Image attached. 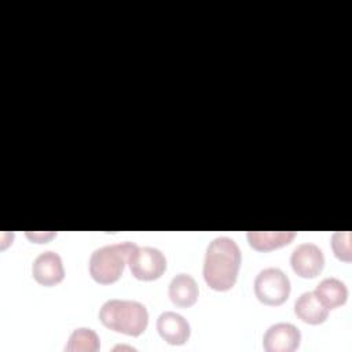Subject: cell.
I'll use <instances>...</instances> for the list:
<instances>
[{
  "label": "cell",
  "mask_w": 352,
  "mask_h": 352,
  "mask_svg": "<svg viewBox=\"0 0 352 352\" xmlns=\"http://www.w3.org/2000/svg\"><path fill=\"white\" fill-rule=\"evenodd\" d=\"M241 267V250L236 242L228 236L214 238L206 249L204 261V279L216 292L230 290L238 278Z\"/></svg>",
  "instance_id": "cell-1"
},
{
  "label": "cell",
  "mask_w": 352,
  "mask_h": 352,
  "mask_svg": "<svg viewBox=\"0 0 352 352\" xmlns=\"http://www.w3.org/2000/svg\"><path fill=\"white\" fill-rule=\"evenodd\" d=\"M99 319L110 330L138 337L147 327L148 312L139 301L111 298L100 307Z\"/></svg>",
  "instance_id": "cell-2"
},
{
  "label": "cell",
  "mask_w": 352,
  "mask_h": 352,
  "mask_svg": "<svg viewBox=\"0 0 352 352\" xmlns=\"http://www.w3.org/2000/svg\"><path fill=\"white\" fill-rule=\"evenodd\" d=\"M136 246V243L125 241L95 249L89 257L91 278L100 285L117 282L121 278L125 264Z\"/></svg>",
  "instance_id": "cell-3"
},
{
  "label": "cell",
  "mask_w": 352,
  "mask_h": 352,
  "mask_svg": "<svg viewBox=\"0 0 352 352\" xmlns=\"http://www.w3.org/2000/svg\"><path fill=\"white\" fill-rule=\"evenodd\" d=\"M254 294L265 305H280L290 294V280L279 268H264L254 279Z\"/></svg>",
  "instance_id": "cell-4"
},
{
  "label": "cell",
  "mask_w": 352,
  "mask_h": 352,
  "mask_svg": "<svg viewBox=\"0 0 352 352\" xmlns=\"http://www.w3.org/2000/svg\"><path fill=\"white\" fill-rule=\"evenodd\" d=\"M131 274L139 280H155L166 270L164 253L153 246H136L128 258Z\"/></svg>",
  "instance_id": "cell-5"
},
{
  "label": "cell",
  "mask_w": 352,
  "mask_h": 352,
  "mask_svg": "<svg viewBox=\"0 0 352 352\" xmlns=\"http://www.w3.org/2000/svg\"><path fill=\"white\" fill-rule=\"evenodd\" d=\"M290 264L298 276L312 279L322 272L324 267V256L319 246L305 242L293 250L290 256Z\"/></svg>",
  "instance_id": "cell-6"
},
{
  "label": "cell",
  "mask_w": 352,
  "mask_h": 352,
  "mask_svg": "<svg viewBox=\"0 0 352 352\" xmlns=\"http://www.w3.org/2000/svg\"><path fill=\"white\" fill-rule=\"evenodd\" d=\"M300 330L286 322L275 323L267 329L263 337V346L267 352H293L300 346Z\"/></svg>",
  "instance_id": "cell-7"
},
{
  "label": "cell",
  "mask_w": 352,
  "mask_h": 352,
  "mask_svg": "<svg viewBox=\"0 0 352 352\" xmlns=\"http://www.w3.org/2000/svg\"><path fill=\"white\" fill-rule=\"evenodd\" d=\"M32 275L43 286H55L65 278L62 258L58 253L47 250L40 253L32 264Z\"/></svg>",
  "instance_id": "cell-8"
},
{
  "label": "cell",
  "mask_w": 352,
  "mask_h": 352,
  "mask_svg": "<svg viewBox=\"0 0 352 352\" xmlns=\"http://www.w3.org/2000/svg\"><path fill=\"white\" fill-rule=\"evenodd\" d=\"M157 330L161 338L170 345H183L191 333L187 319L173 311H165L158 316Z\"/></svg>",
  "instance_id": "cell-9"
},
{
  "label": "cell",
  "mask_w": 352,
  "mask_h": 352,
  "mask_svg": "<svg viewBox=\"0 0 352 352\" xmlns=\"http://www.w3.org/2000/svg\"><path fill=\"white\" fill-rule=\"evenodd\" d=\"M168 293H169L170 301L175 305L182 308H188L197 302L199 289L195 279L191 275L182 272L172 278Z\"/></svg>",
  "instance_id": "cell-10"
},
{
  "label": "cell",
  "mask_w": 352,
  "mask_h": 352,
  "mask_svg": "<svg viewBox=\"0 0 352 352\" xmlns=\"http://www.w3.org/2000/svg\"><path fill=\"white\" fill-rule=\"evenodd\" d=\"M294 314L308 324H320L327 319L329 309L318 300L314 292H305L296 300Z\"/></svg>",
  "instance_id": "cell-11"
},
{
  "label": "cell",
  "mask_w": 352,
  "mask_h": 352,
  "mask_svg": "<svg viewBox=\"0 0 352 352\" xmlns=\"http://www.w3.org/2000/svg\"><path fill=\"white\" fill-rule=\"evenodd\" d=\"M314 293L327 309H334L344 305L348 298V287L345 283L333 276L320 280Z\"/></svg>",
  "instance_id": "cell-12"
},
{
  "label": "cell",
  "mask_w": 352,
  "mask_h": 352,
  "mask_svg": "<svg viewBox=\"0 0 352 352\" xmlns=\"http://www.w3.org/2000/svg\"><path fill=\"white\" fill-rule=\"evenodd\" d=\"M249 245L258 252H270L289 245L296 236L294 231H249Z\"/></svg>",
  "instance_id": "cell-13"
},
{
  "label": "cell",
  "mask_w": 352,
  "mask_h": 352,
  "mask_svg": "<svg viewBox=\"0 0 352 352\" xmlns=\"http://www.w3.org/2000/svg\"><path fill=\"white\" fill-rule=\"evenodd\" d=\"M99 336L89 327H77L65 346L66 352H96L100 348Z\"/></svg>",
  "instance_id": "cell-14"
},
{
  "label": "cell",
  "mask_w": 352,
  "mask_h": 352,
  "mask_svg": "<svg viewBox=\"0 0 352 352\" xmlns=\"http://www.w3.org/2000/svg\"><path fill=\"white\" fill-rule=\"evenodd\" d=\"M331 248L334 256L345 263L352 260V250H351V232L349 231H336L331 236Z\"/></svg>",
  "instance_id": "cell-15"
},
{
  "label": "cell",
  "mask_w": 352,
  "mask_h": 352,
  "mask_svg": "<svg viewBox=\"0 0 352 352\" xmlns=\"http://www.w3.org/2000/svg\"><path fill=\"white\" fill-rule=\"evenodd\" d=\"M56 232H26V236L37 243H45L48 239L55 236Z\"/></svg>",
  "instance_id": "cell-16"
}]
</instances>
